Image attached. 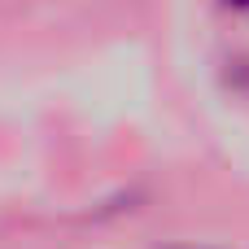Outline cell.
<instances>
[{
	"mask_svg": "<svg viewBox=\"0 0 249 249\" xmlns=\"http://www.w3.org/2000/svg\"><path fill=\"white\" fill-rule=\"evenodd\" d=\"M232 4H241V9H249V0H232Z\"/></svg>",
	"mask_w": 249,
	"mask_h": 249,
	"instance_id": "cell-1",
	"label": "cell"
}]
</instances>
